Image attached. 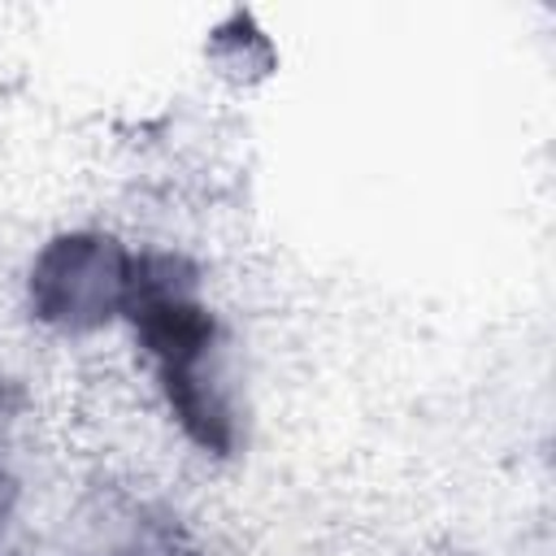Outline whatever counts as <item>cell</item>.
Here are the masks:
<instances>
[{"instance_id": "cell-2", "label": "cell", "mask_w": 556, "mask_h": 556, "mask_svg": "<svg viewBox=\"0 0 556 556\" xmlns=\"http://www.w3.org/2000/svg\"><path fill=\"white\" fill-rule=\"evenodd\" d=\"M135 278L139 239L109 222H70L26 252L17 300L39 334L56 343H96L126 330Z\"/></svg>"}, {"instance_id": "cell-1", "label": "cell", "mask_w": 556, "mask_h": 556, "mask_svg": "<svg viewBox=\"0 0 556 556\" xmlns=\"http://www.w3.org/2000/svg\"><path fill=\"white\" fill-rule=\"evenodd\" d=\"M126 334L139 343L152 391L182 443L208 460L239 456L248 443L243 361L191 252L139 243Z\"/></svg>"}, {"instance_id": "cell-3", "label": "cell", "mask_w": 556, "mask_h": 556, "mask_svg": "<svg viewBox=\"0 0 556 556\" xmlns=\"http://www.w3.org/2000/svg\"><path fill=\"white\" fill-rule=\"evenodd\" d=\"M22 500H26L22 473H17L13 460L0 452V547H4V539L13 534V526H17V517H22Z\"/></svg>"}]
</instances>
